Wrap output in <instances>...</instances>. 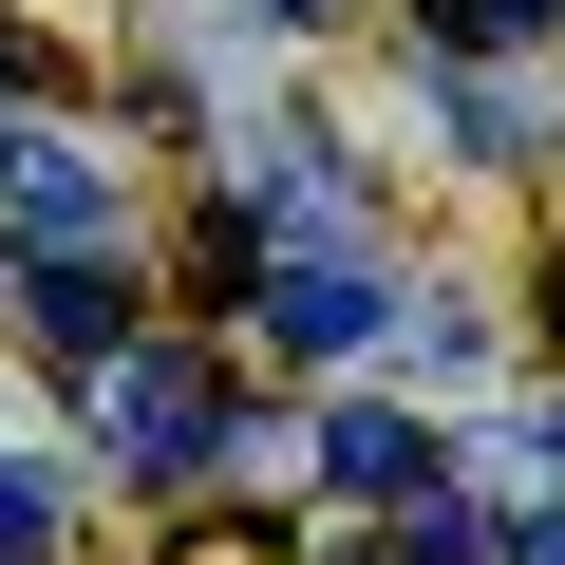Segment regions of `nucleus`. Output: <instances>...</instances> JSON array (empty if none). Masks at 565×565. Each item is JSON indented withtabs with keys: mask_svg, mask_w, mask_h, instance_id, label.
Listing matches in <instances>:
<instances>
[{
	"mask_svg": "<svg viewBox=\"0 0 565 565\" xmlns=\"http://www.w3.org/2000/svg\"><path fill=\"white\" fill-rule=\"evenodd\" d=\"M76 415H95V452H114V471H207V452H226V415H207V359H189V340L95 359V377H76Z\"/></svg>",
	"mask_w": 565,
	"mask_h": 565,
	"instance_id": "nucleus-1",
	"label": "nucleus"
},
{
	"mask_svg": "<svg viewBox=\"0 0 565 565\" xmlns=\"http://www.w3.org/2000/svg\"><path fill=\"white\" fill-rule=\"evenodd\" d=\"M0 226H39L57 264H95V245H114V151H76V132H39V114H0Z\"/></svg>",
	"mask_w": 565,
	"mask_h": 565,
	"instance_id": "nucleus-2",
	"label": "nucleus"
},
{
	"mask_svg": "<svg viewBox=\"0 0 565 565\" xmlns=\"http://www.w3.org/2000/svg\"><path fill=\"white\" fill-rule=\"evenodd\" d=\"M377 321H396V282H377L359 245H340V264H264V340H282V359H359Z\"/></svg>",
	"mask_w": 565,
	"mask_h": 565,
	"instance_id": "nucleus-3",
	"label": "nucleus"
},
{
	"mask_svg": "<svg viewBox=\"0 0 565 565\" xmlns=\"http://www.w3.org/2000/svg\"><path fill=\"white\" fill-rule=\"evenodd\" d=\"M39 321L76 359H132V264H39Z\"/></svg>",
	"mask_w": 565,
	"mask_h": 565,
	"instance_id": "nucleus-4",
	"label": "nucleus"
},
{
	"mask_svg": "<svg viewBox=\"0 0 565 565\" xmlns=\"http://www.w3.org/2000/svg\"><path fill=\"white\" fill-rule=\"evenodd\" d=\"M321 452H340V490H377V509H415V490H434V434H415V415H340Z\"/></svg>",
	"mask_w": 565,
	"mask_h": 565,
	"instance_id": "nucleus-5",
	"label": "nucleus"
},
{
	"mask_svg": "<svg viewBox=\"0 0 565 565\" xmlns=\"http://www.w3.org/2000/svg\"><path fill=\"white\" fill-rule=\"evenodd\" d=\"M396 565H509V546H490V509H452V490H415V509H396Z\"/></svg>",
	"mask_w": 565,
	"mask_h": 565,
	"instance_id": "nucleus-6",
	"label": "nucleus"
},
{
	"mask_svg": "<svg viewBox=\"0 0 565 565\" xmlns=\"http://www.w3.org/2000/svg\"><path fill=\"white\" fill-rule=\"evenodd\" d=\"M527 20H546V0H434V39H452V57H490V39H527Z\"/></svg>",
	"mask_w": 565,
	"mask_h": 565,
	"instance_id": "nucleus-7",
	"label": "nucleus"
},
{
	"mask_svg": "<svg viewBox=\"0 0 565 565\" xmlns=\"http://www.w3.org/2000/svg\"><path fill=\"white\" fill-rule=\"evenodd\" d=\"M39 546H57V490H39V471H0V565H39Z\"/></svg>",
	"mask_w": 565,
	"mask_h": 565,
	"instance_id": "nucleus-8",
	"label": "nucleus"
},
{
	"mask_svg": "<svg viewBox=\"0 0 565 565\" xmlns=\"http://www.w3.org/2000/svg\"><path fill=\"white\" fill-rule=\"evenodd\" d=\"M509 471H546V490H565V396H546V415L509 434Z\"/></svg>",
	"mask_w": 565,
	"mask_h": 565,
	"instance_id": "nucleus-9",
	"label": "nucleus"
},
{
	"mask_svg": "<svg viewBox=\"0 0 565 565\" xmlns=\"http://www.w3.org/2000/svg\"><path fill=\"white\" fill-rule=\"evenodd\" d=\"M264 20H340V0H264Z\"/></svg>",
	"mask_w": 565,
	"mask_h": 565,
	"instance_id": "nucleus-10",
	"label": "nucleus"
},
{
	"mask_svg": "<svg viewBox=\"0 0 565 565\" xmlns=\"http://www.w3.org/2000/svg\"><path fill=\"white\" fill-rule=\"evenodd\" d=\"M546 321H565V245H546Z\"/></svg>",
	"mask_w": 565,
	"mask_h": 565,
	"instance_id": "nucleus-11",
	"label": "nucleus"
}]
</instances>
